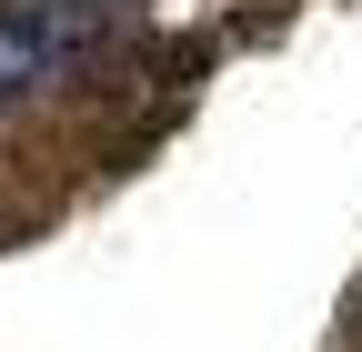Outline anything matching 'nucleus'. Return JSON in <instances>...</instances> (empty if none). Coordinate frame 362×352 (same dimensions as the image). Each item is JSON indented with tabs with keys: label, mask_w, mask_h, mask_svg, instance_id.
I'll return each instance as SVG.
<instances>
[{
	"label": "nucleus",
	"mask_w": 362,
	"mask_h": 352,
	"mask_svg": "<svg viewBox=\"0 0 362 352\" xmlns=\"http://www.w3.org/2000/svg\"><path fill=\"white\" fill-rule=\"evenodd\" d=\"M101 0H0V111L51 91V81L90 51Z\"/></svg>",
	"instance_id": "1"
}]
</instances>
